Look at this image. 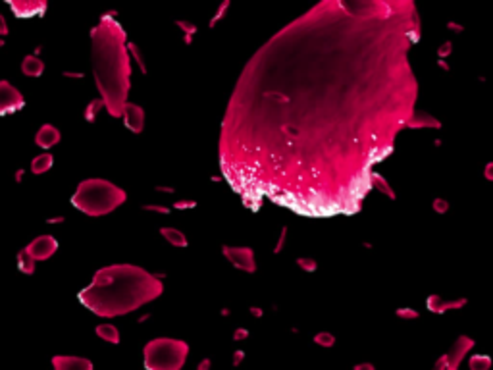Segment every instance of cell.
I'll use <instances>...</instances> for the list:
<instances>
[{
  "instance_id": "obj_11",
  "label": "cell",
  "mask_w": 493,
  "mask_h": 370,
  "mask_svg": "<svg viewBox=\"0 0 493 370\" xmlns=\"http://www.w3.org/2000/svg\"><path fill=\"white\" fill-rule=\"evenodd\" d=\"M21 70L29 77H39L43 73V70H45V64L39 58H35V56H25L23 62H21Z\"/></svg>"
},
{
  "instance_id": "obj_6",
  "label": "cell",
  "mask_w": 493,
  "mask_h": 370,
  "mask_svg": "<svg viewBox=\"0 0 493 370\" xmlns=\"http://www.w3.org/2000/svg\"><path fill=\"white\" fill-rule=\"evenodd\" d=\"M225 257L241 270H247V272H255V257H253V251L247 249V247H225L223 249Z\"/></svg>"
},
{
  "instance_id": "obj_9",
  "label": "cell",
  "mask_w": 493,
  "mask_h": 370,
  "mask_svg": "<svg viewBox=\"0 0 493 370\" xmlns=\"http://www.w3.org/2000/svg\"><path fill=\"white\" fill-rule=\"evenodd\" d=\"M35 141H37V145H39V147H43V149H51V147H54L56 143L60 141V131L56 129L54 125L47 123V125H43V127L37 131Z\"/></svg>"
},
{
  "instance_id": "obj_7",
  "label": "cell",
  "mask_w": 493,
  "mask_h": 370,
  "mask_svg": "<svg viewBox=\"0 0 493 370\" xmlns=\"http://www.w3.org/2000/svg\"><path fill=\"white\" fill-rule=\"evenodd\" d=\"M0 91H2L0 93V106H2L4 112L6 110H17L19 106H23V97L19 95V91L10 87L6 81H2Z\"/></svg>"
},
{
  "instance_id": "obj_2",
  "label": "cell",
  "mask_w": 493,
  "mask_h": 370,
  "mask_svg": "<svg viewBox=\"0 0 493 370\" xmlns=\"http://www.w3.org/2000/svg\"><path fill=\"white\" fill-rule=\"evenodd\" d=\"M123 31L118 23L104 19L95 31V71L97 83L104 95V101L112 116L123 114L127 95L129 64L123 49Z\"/></svg>"
},
{
  "instance_id": "obj_13",
  "label": "cell",
  "mask_w": 493,
  "mask_h": 370,
  "mask_svg": "<svg viewBox=\"0 0 493 370\" xmlns=\"http://www.w3.org/2000/svg\"><path fill=\"white\" fill-rule=\"evenodd\" d=\"M97 334H99L101 339L110 341V343H118V341H119V332H118V328L112 326V324H101V326L97 328Z\"/></svg>"
},
{
  "instance_id": "obj_8",
  "label": "cell",
  "mask_w": 493,
  "mask_h": 370,
  "mask_svg": "<svg viewBox=\"0 0 493 370\" xmlns=\"http://www.w3.org/2000/svg\"><path fill=\"white\" fill-rule=\"evenodd\" d=\"M123 118H125V125L131 131H141L143 129V122H145V114L139 106L125 105L123 108Z\"/></svg>"
},
{
  "instance_id": "obj_10",
  "label": "cell",
  "mask_w": 493,
  "mask_h": 370,
  "mask_svg": "<svg viewBox=\"0 0 493 370\" xmlns=\"http://www.w3.org/2000/svg\"><path fill=\"white\" fill-rule=\"evenodd\" d=\"M54 367L58 370H91L93 369V363L87 361V359H77V357H54L52 359Z\"/></svg>"
},
{
  "instance_id": "obj_15",
  "label": "cell",
  "mask_w": 493,
  "mask_h": 370,
  "mask_svg": "<svg viewBox=\"0 0 493 370\" xmlns=\"http://www.w3.org/2000/svg\"><path fill=\"white\" fill-rule=\"evenodd\" d=\"M17 259H19V268H21L25 274H33V270H35V259L27 253V249L21 251Z\"/></svg>"
},
{
  "instance_id": "obj_1",
  "label": "cell",
  "mask_w": 493,
  "mask_h": 370,
  "mask_svg": "<svg viewBox=\"0 0 493 370\" xmlns=\"http://www.w3.org/2000/svg\"><path fill=\"white\" fill-rule=\"evenodd\" d=\"M162 293V283L137 266H108L95 274L89 287L79 293V301L101 317L129 313Z\"/></svg>"
},
{
  "instance_id": "obj_3",
  "label": "cell",
  "mask_w": 493,
  "mask_h": 370,
  "mask_svg": "<svg viewBox=\"0 0 493 370\" xmlns=\"http://www.w3.org/2000/svg\"><path fill=\"white\" fill-rule=\"evenodd\" d=\"M71 203L89 216H102L125 203V191L106 179H87L77 187Z\"/></svg>"
},
{
  "instance_id": "obj_16",
  "label": "cell",
  "mask_w": 493,
  "mask_h": 370,
  "mask_svg": "<svg viewBox=\"0 0 493 370\" xmlns=\"http://www.w3.org/2000/svg\"><path fill=\"white\" fill-rule=\"evenodd\" d=\"M316 343H320V345H333V335L331 334H318L316 335Z\"/></svg>"
},
{
  "instance_id": "obj_5",
  "label": "cell",
  "mask_w": 493,
  "mask_h": 370,
  "mask_svg": "<svg viewBox=\"0 0 493 370\" xmlns=\"http://www.w3.org/2000/svg\"><path fill=\"white\" fill-rule=\"evenodd\" d=\"M58 249V241L51 235H41L35 241H31V245L27 247V253L35 259V261H45L49 257H52Z\"/></svg>"
},
{
  "instance_id": "obj_4",
  "label": "cell",
  "mask_w": 493,
  "mask_h": 370,
  "mask_svg": "<svg viewBox=\"0 0 493 370\" xmlns=\"http://www.w3.org/2000/svg\"><path fill=\"white\" fill-rule=\"evenodd\" d=\"M187 343L160 337L145 347V367L151 370H179L187 359Z\"/></svg>"
},
{
  "instance_id": "obj_17",
  "label": "cell",
  "mask_w": 493,
  "mask_h": 370,
  "mask_svg": "<svg viewBox=\"0 0 493 370\" xmlns=\"http://www.w3.org/2000/svg\"><path fill=\"white\" fill-rule=\"evenodd\" d=\"M486 176L490 177V179H493V164H490L488 166V170H486Z\"/></svg>"
},
{
  "instance_id": "obj_14",
  "label": "cell",
  "mask_w": 493,
  "mask_h": 370,
  "mask_svg": "<svg viewBox=\"0 0 493 370\" xmlns=\"http://www.w3.org/2000/svg\"><path fill=\"white\" fill-rule=\"evenodd\" d=\"M52 168V155H39L37 159L31 162V170H33V174H43V172H47V170H51Z\"/></svg>"
},
{
  "instance_id": "obj_12",
  "label": "cell",
  "mask_w": 493,
  "mask_h": 370,
  "mask_svg": "<svg viewBox=\"0 0 493 370\" xmlns=\"http://www.w3.org/2000/svg\"><path fill=\"white\" fill-rule=\"evenodd\" d=\"M162 235L173 247H187V237L175 228H162Z\"/></svg>"
}]
</instances>
